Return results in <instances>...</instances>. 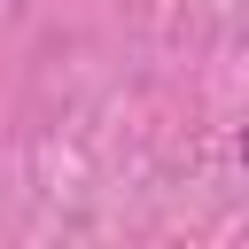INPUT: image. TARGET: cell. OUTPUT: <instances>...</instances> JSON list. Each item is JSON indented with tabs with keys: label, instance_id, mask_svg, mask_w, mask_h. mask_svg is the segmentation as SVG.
<instances>
[]
</instances>
